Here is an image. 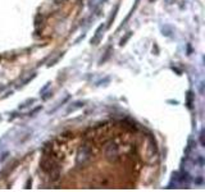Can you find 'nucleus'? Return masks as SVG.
<instances>
[{
	"instance_id": "obj_3",
	"label": "nucleus",
	"mask_w": 205,
	"mask_h": 192,
	"mask_svg": "<svg viewBox=\"0 0 205 192\" xmlns=\"http://www.w3.org/2000/svg\"><path fill=\"white\" fill-rule=\"evenodd\" d=\"M35 103V99H27L26 101H23L22 104H19V109H26L28 106H31Z\"/></svg>"
},
{
	"instance_id": "obj_6",
	"label": "nucleus",
	"mask_w": 205,
	"mask_h": 192,
	"mask_svg": "<svg viewBox=\"0 0 205 192\" xmlns=\"http://www.w3.org/2000/svg\"><path fill=\"white\" fill-rule=\"evenodd\" d=\"M41 109H43V108H41V106H37V108H35V109H33L32 111H30V113H28L27 115H28V117H32L33 114H36V113H37V111H40Z\"/></svg>"
},
{
	"instance_id": "obj_10",
	"label": "nucleus",
	"mask_w": 205,
	"mask_h": 192,
	"mask_svg": "<svg viewBox=\"0 0 205 192\" xmlns=\"http://www.w3.org/2000/svg\"><path fill=\"white\" fill-rule=\"evenodd\" d=\"M49 86H50V83H46V85L44 86V88H41V91H40V92H41V93H43V92H44V91H45V90H46V88H48Z\"/></svg>"
},
{
	"instance_id": "obj_4",
	"label": "nucleus",
	"mask_w": 205,
	"mask_h": 192,
	"mask_svg": "<svg viewBox=\"0 0 205 192\" xmlns=\"http://www.w3.org/2000/svg\"><path fill=\"white\" fill-rule=\"evenodd\" d=\"M35 77H36V73H33L32 76H28V77H27V78H26L25 81H22V82H20V86H25V85H27V83H28L30 81H32V80L35 78Z\"/></svg>"
},
{
	"instance_id": "obj_9",
	"label": "nucleus",
	"mask_w": 205,
	"mask_h": 192,
	"mask_svg": "<svg viewBox=\"0 0 205 192\" xmlns=\"http://www.w3.org/2000/svg\"><path fill=\"white\" fill-rule=\"evenodd\" d=\"M85 36H86L85 33H84V35H81V36H79V37L77 38V40H76V44H77V42H79L81 40H84V38H85Z\"/></svg>"
},
{
	"instance_id": "obj_2",
	"label": "nucleus",
	"mask_w": 205,
	"mask_h": 192,
	"mask_svg": "<svg viewBox=\"0 0 205 192\" xmlns=\"http://www.w3.org/2000/svg\"><path fill=\"white\" fill-rule=\"evenodd\" d=\"M102 31H104V26L101 25V26H100V27H99V28L96 30V32H95V36H94V37L91 38V44H92V45H97V44L100 42L101 37H102V33H101Z\"/></svg>"
},
{
	"instance_id": "obj_8",
	"label": "nucleus",
	"mask_w": 205,
	"mask_h": 192,
	"mask_svg": "<svg viewBox=\"0 0 205 192\" xmlns=\"http://www.w3.org/2000/svg\"><path fill=\"white\" fill-rule=\"evenodd\" d=\"M50 96H51V91L46 92V93H45V96H43V98H41V99H43V100H48V99L50 98Z\"/></svg>"
},
{
	"instance_id": "obj_1",
	"label": "nucleus",
	"mask_w": 205,
	"mask_h": 192,
	"mask_svg": "<svg viewBox=\"0 0 205 192\" xmlns=\"http://www.w3.org/2000/svg\"><path fill=\"white\" fill-rule=\"evenodd\" d=\"M84 105H85V101H74V103H72V104L68 105L66 113L67 114H71V113H73V111H76V110H78L81 108H84Z\"/></svg>"
},
{
	"instance_id": "obj_5",
	"label": "nucleus",
	"mask_w": 205,
	"mask_h": 192,
	"mask_svg": "<svg viewBox=\"0 0 205 192\" xmlns=\"http://www.w3.org/2000/svg\"><path fill=\"white\" fill-rule=\"evenodd\" d=\"M68 100H69V96H67V98H66L64 100H62V101H60V103H59V104H58V105H56V106H55V108H54L53 110H50V113H54V111H55L56 109H59V108L62 106V104H64V103H66V101H68Z\"/></svg>"
},
{
	"instance_id": "obj_7",
	"label": "nucleus",
	"mask_w": 205,
	"mask_h": 192,
	"mask_svg": "<svg viewBox=\"0 0 205 192\" xmlns=\"http://www.w3.org/2000/svg\"><path fill=\"white\" fill-rule=\"evenodd\" d=\"M130 37H131V32H128V35H127V36H126L125 38H122V40H120V45H125V42H126V41L128 40Z\"/></svg>"
}]
</instances>
